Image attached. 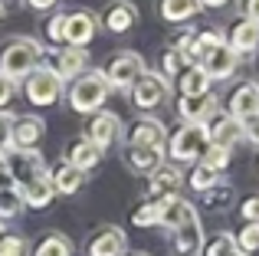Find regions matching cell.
Segmentation results:
<instances>
[{
	"instance_id": "obj_38",
	"label": "cell",
	"mask_w": 259,
	"mask_h": 256,
	"mask_svg": "<svg viewBox=\"0 0 259 256\" xmlns=\"http://www.w3.org/2000/svg\"><path fill=\"white\" fill-rule=\"evenodd\" d=\"M26 253V240L13 237V233H4L0 237V256H23Z\"/></svg>"
},
{
	"instance_id": "obj_27",
	"label": "cell",
	"mask_w": 259,
	"mask_h": 256,
	"mask_svg": "<svg viewBox=\"0 0 259 256\" xmlns=\"http://www.w3.org/2000/svg\"><path fill=\"white\" fill-rule=\"evenodd\" d=\"M177 89H181V96H203V92H210V79L203 76L200 66H187L177 76Z\"/></svg>"
},
{
	"instance_id": "obj_28",
	"label": "cell",
	"mask_w": 259,
	"mask_h": 256,
	"mask_svg": "<svg viewBox=\"0 0 259 256\" xmlns=\"http://www.w3.org/2000/svg\"><path fill=\"white\" fill-rule=\"evenodd\" d=\"M53 181H50V174H43L39 181H33L30 187H23L20 191V197H23V207H46L53 200Z\"/></svg>"
},
{
	"instance_id": "obj_3",
	"label": "cell",
	"mask_w": 259,
	"mask_h": 256,
	"mask_svg": "<svg viewBox=\"0 0 259 256\" xmlns=\"http://www.w3.org/2000/svg\"><path fill=\"white\" fill-rule=\"evenodd\" d=\"M4 164H7V178H10V184L17 187V191L30 187L33 181H39L43 174H50V167H46L43 154H39L36 148H10V151L4 154Z\"/></svg>"
},
{
	"instance_id": "obj_35",
	"label": "cell",
	"mask_w": 259,
	"mask_h": 256,
	"mask_svg": "<svg viewBox=\"0 0 259 256\" xmlns=\"http://www.w3.org/2000/svg\"><path fill=\"white\" fill-rule=\"evenodd\" d=\"M190 187H194L197 194H207L210 187H217V174L210 171V167H203V164H197L194 167V174H190V181H187Z\"/></svg>"
},
{
	"instance_id": "obj_41",
	"label": "cell",
	"mask_w": 259,
	"mask_h": 256,
	"mask_svg": "<svg viewBox=\"0 0 259 256\" xmlns=\"http://www.w3.org/2000/svg\"><path fill=\"white\" fill-rule=\"evenodd\" d=\"M13 92H17V82L7 79V76H0V112H4V105L13 99Z\"/></svg>"
},
{
	"instance_id": "obj_36",
	"label": "cell",
	"mask_w": 259,
	"mask_h": 256,
	"mask_svg": "<svg viewBox=\"0 0 259 256\" xmlns=\"http://www.w3.org/2000/svg\"><path fill=\"white\" fill-rule=\"evenodd\" d=\"M158 214H161V200H148V204H141L138 210H135V227H151L158 224Z\"/></svg>"
},
{
	"instance_id": "obj_43",
	"label": "cell",
	"mask_w": 259,
	"mask_h": 256,
	"mask_svg": "<svg viewBox=\"0 0 259 256\" xmlns=\"http://www.w3.org/2000/svg\"><path fill=\"white\" fill-rule=\"evenodd\" d=\"M243 217H246L249 224H259V197H249L246 204H243Z\"/></svg>"
},
{
	"instance_id": "obj_7",
	"label": "cell",
	"mask_w": 259,
	"mask_h": 256,
	"mask_svg": "<svg viewBox=\"0 0 259 256\" xmlns=\"http://www.w3.org/2000/svg\"><path fill=\"white\" fill-rule=\"evenodd\" d=\"M167 96H171V82H167L161 72H151V69H145L138 76V82L132 86V99L141 112H151V109H158V105H164Z\"/></svg>"
},
{
	"instance_id": "obj_2",
	"label": "cell",
	"mask_w": 259,
	"mask_h": 256,
	"mask_svg": "<svg viewBox=\"0 0 259 256\" xmlns=\"http://www.w3.org/2000/svg\"><path fill=\"white\" fill-rule=\"evenodd\" d=\"M108 82H105V72L102 69H85L79 79H72V89H69V105L82 115H95L102 112V102L108 99Z\"/></svg>"
},
{
	"instance_id": "obj_47",
	"label": "cell",
	"mask_w": 259,
	"mask_h": 256,
	"mask_svg": "<svg viewBox=\"0 0 259 256\" xmlns=\"http://www.w3.org/2000/svg\"><path fill=\"white\" fill-rule=\"evenodd\" d=\"M0 237H4V224H0Z\"/></svg>"
},
{
	"instance_id": "obj_44",
	"label": "cell",
	"mask_w": 259,
	"mask_h": 256,
	"mask_svg": "<svg viewBox=\"0 0 259 256\" xmlns=\"http://www.w3.org/2000/svg\"><path fill=\"white\" fill-rule=\"evenodd\" d=\"M243 20L259 23V0H243Z\"/></svg>"
},
{
	"instance_id": "obj_12",
	"label": "cell",
	"mask_w": 259,
	"mask_h": 256,
	"mask_svg": "<svg viewBox=\"0 0 259 256\" xmlns=\"http://www.w3.org/2000/svg\"><path fill=\"white\" fill-rule=\"evenodd\" d=\"M236 63H240V56H236V53L227 46V39H223L217 50H210L207 56L200 59V69H203V76L213 82V79H230V76H233Z\"/></svg>"
},
{
	"instance_id": "obj_9",
	"label": "cell",
	"mask_w": 259,
	"mask_h": 256,
	"mask_svg": "<svg viewBox=\"0 0 259 256\" xmlns=\"http://www.w3.org/2000/svg\"><path fill=\"white\" fill-rule=\"evenodd\" d=\"M95 26H99L95 13H89V10H69V13H66V33H63V43H66V46H76V50H82V46L92 43Z\"/></svg>"
},
{
	"instance_id": "obj_16",
	"label": "cell",
	"mask_w": 259,
	"mask_h": 256,
	"mask_svg": "<svg viewBox=\"0 0 259 256\" xmlns=\"http://www.w3.org/2000/svg\"><path fill=\"white\" fill-rule=\"evenodd\" d=\"M184 178L174 164H161L158 171L151 174V184H148V200H167V197H177Z\"/></svg>"
},
{
	"instance_id": "obj_49",
	"label": "cell",
	"mask_w": 259,
	"mask_h": 256,
	"mask_svg": "<svg viewBox=\"0 0 259 256\" xmlns=\"http://www.w3.org/2000/svg\"><path fill=\"white\" fill-rule=\"evenodd\" d=\"M135 256H148V253H135Z\"/></svg>"
},
{
	"instance_id": "obj_39",
	"label": "cell",
	"mask_w": 259,
	"mask_h": 256,
	"mask_svg": "<svg viewBox=\"0 0 259 256\" xmlns=\"http://www.w3.org/2000/svg\"><path fill=\"white\" fill-rule=\"evenodd\" d=\"M63 33H66V13H53L50 23H46V39L50 43H63Z\"/></svg>"
},
{
	"instance_id": "obj_20",
	"label": "cell",
	"mask_w": 259,
	"mask_h": 256,
	"mask_svg": "<svg viewBox=\"0 0 259 256\" xmlns=\"http://www.w3.org/2000/svg\"><path fill=\"white\" fill-rule=\"evenodd\" d=\"M99 158H102V151L92 145V141H85V138H76V141H69L66 145V164H72L76 171H92L95 164H99Z\"/></svg>"
},
{
	"instance_id": "obj_34",
	"label": "cell",
	"mask_w": 259,
	"mask_h": 256,
	"mask_svg": "<svg viewBox=\"0 0 259 256\" xmlns=\"http://www.w3.org/2000/svg\"><path fill=\"white\" fill-rule=\"evenodd\" d=\"M203 256H236V243L230 233H217L207 246H203Z\"/></svg>"
},
{
	"instance_id": "obj_45",
	"label": "cell",
	"mask_w": 259,
	"mask_h": 256,
	"mask_svg": "<svg viewBox=\"0 0 259 256\" xmlns=\"http://www.w3.org/2000/svg\"><path fill=\"white\" fill-rule=\"evenodd\" d=\"M26 4H30L33 10H50V7H56L59 0H26Z\"/></svg>"
},
{
	"instance_id": "obj_50",
	"label": "cell",
	"mask_w": 259,
	"mask_h": 256,
	"mask_svg": "<svg viewBox=\"0 0 259 256\" xmlns=\"http://www.w3.org/2000/svg\"><path fill=\"white\" fill-rule=\"evenodd\" d=\"M236 256H240V253H236Z\"/></svg>"
},
{
	"instance_id": "obj_30",
	"label": "cell",
	"mask_w": 259,
	"mask_h": 256,
	"mask_svg": "<svg viewBox=\"0 0 259 256\" xmlns=\"http://www.w3.org/2000/svg\"><path fill=\"white\" fill-rule=\"evenodd\" d=\"M233 243L240 256H259V224H246L240 237H233Z\"/></svg>"
},
{
	"instance_id": "obj_1",
	"label": "cell",
	"mask_w": 259,
	"mask_h": 256,
	"mask_svg": "<svg viewBox=\"0 0 259 256\" xmlns=\"http://www.w3.org/2000/svg\"><path fill=\"white\" fill-rule=\"evenodd\" d=\"M39 56H43L39 39H33V36H10L4 46H0V76L20 82V79H26L39 66Z\"/></svg>"
},
{
	"instance_id": "obj_29",
	"label": "cell",
	"mask_w": 259,
	"mask_h": 256,
	"mask_svg": "<svg viewBox=\"0 0 259 256\" xmlns=\"http://www.w3.org/2000/svg\"><path fill=\"white\" fill-rule=\"evenodd\" d=\"M20 210H23V197H20V191L13 184L0 187V224L10 220V217H17Z\"/></svg>"
},
{
	"instance_id": "obj_14",
	"label": "cell",
	"mask_w": 259,
	"mask_h": 256,
	"mask_svg": "<svg viewBox=\"0 0 259 256\" xmlns=\"http://www.w3.org/2000/svg\"><path fill=\"white\" fill-rule=\"evenodd\" d=\"M135 23H138V7L132 0H112L102 10V26L108 33H128Z\"/></svg>"
},
{
	"instance_id": "obj_40",
	"label": "cell",
	"mask_w": 259,
	"mask_h": 256,
	"mask_svg": "<svg viewBox=\"0 0 259 256\" xmlns=\"http://www.w3.org/2000/svg\"><path fill=\"white\" fill-rule=\"evenodd\" d=\"M227 197H233V191L230 187H210L207 194H203V200H207V207H220V200H227Z\"/></svg>"
},
{
	"instance_id": "obj_23",
	"label": "cell",
	"mask_w": 259,
	"mask_h": 256,
	"mask_svg": "<svg viewBox=\"0 0 259 256\" xmlns=\"http://www.w3.org/2000/svg\"><path fill=\"white\" fill-rule=\"evenodd\" d=\"M227 46L236 53V56H243V53H253L259 46V23H249V20H240V23L230 30L227 36Z\"/></svg>"
},
{
	"instance_id": "obj_32",
	"label": "cell",
	"mask_w": 259,
	"mask_h": 256,
	"mask_svg": "<svg viewBox=\"0 0 259 256\" xmlns=\"http://www.w3.org/2000/svg\"><path fill=\"white\" fill-rule=\"evenodd\" d=\"M200 158H203L200 164H203V167H210L213 174H220L223 167L230 164V151H227V148H217V145H207V151H203Z\"/></svg>"
},
{
	"instance_id": "obj_10",
	"label": "cell",
	"mask_w": 259,
	"mask_h": 256,
	"mask_svg": "<svg viewBox=\"0 0 259 256\" xmlns=\"http://www.w3.org/2000/svg\"><path fill=\"white\" fill-rule=\"evenodd\" d=\"M167 145V128L158 118H138L128 132V148H154V151H164Z\"/></svg>"
},
{
	"instance_id": "obj_37",
	"label": "cell",
	"mask_w": 259,
	"mask_h": 256,
	"mask_svg": "<svg viewBox=\"0 0 259 256\" xmlns=\"http://www.w3.org/2000/svg\"><path fill=\"white\" fill-rule=\"evenodd\" d=\"M13 122H17V115L0 112V154H7L13 148Z\"/></svg>"
},
{
	"instance_id": "obj_25",
	"label": "cell",
	"mask_w": 259,
	"mask_h": 256,
	"mask_svg": "<svg viewBox=\"0 0 259 256\" xmlns=\"http://www.w3.org/2000/svg\"><path fill=\"white\" fill-rule=\"evenodd\" d=\"M50 181H53V191H56V194H69V197H72V194L82 187L85 174H82V171H76L72 164H66V161H63L56 171H50Z\"/></svg>"
},
{
	"instance_id": "obj_11",
	"label": "cell",
	"mask_w": 259,
	"mask_h": 256,
	"mask_svg": "<svg viewBox=\"0 0 259 256\" xmlns=\"http://www.w3.org/2000/svg\"><path fill=\"white\" fill-rule=\"evenodd\" d=\"M121 135V122L115 112H95L92 122L85 125V141H92L99 151H105L108 145H115Z\"/></svg>"
},
{
	"instance_id": "obj_21",
	"label": "cell",
	"mask_w": 259,
	"mask_h": 256,
	"mask_svg": "<svg viewBox=\"0 0 259 256\" xmlns=\"http://www.w3.org/2000/svg\"><path fill=\"white\" fill-rule=\"evenodd\" d=\"M43 132H46L43 118L20 115L17 122H13V148H36L39 138H43Z\"/></svg>"
},
{
	"instance_id": "obj_42",
	"label": "cell",
	"mask_w": 259,
	"mask_h": 256,
	"mask_svg": "<svg viewBox=\"0 0 259 256\" xmlns=\"http://www.w3.org/2000/svg\"><path fill=\"white\" fill-rule=\"evenodd\" d=\"M243 138H249L253 145H259V115H253V118L243 122Z\"/></svg>"
},
{
	"instance_id": "obj_8",
	"label": "cell",
	"mask_w": 259,
	"mask_h": 256,
	"mask_svg": "<svg viewBox=\"0 0 259 256\" xmlns=\"http://www.w3.org/2000/svg\"><path fill=\"white\" fill-rule=\"evenodd\" d=\"M177 112H181L184 125H207L210 118L220 112V99H217L213 92H203V96H181Z\"/></svg>"
},
{
	"instance_id": "obj_17",
	"label": "cell",
	"mask_w": 259,
	"mask_h": 256,
	"mask_svg": "<svg viewBox=\"0 0 259 256\" xmlns=\"http://www.w3.org/2000/svg\"><path fill=\"white\" fill-rule=\"evenodd\" d=\"M125 246H128L125 230H118V227H102L92 237V243H89V256H121Z\"/></svg>"
},
{
	"instance_id": "obj_13",
	"label": "cell",
	"mask_w": 259,
	"mask_h": 256,
	"mask_svg": "<svg viewBox=\"0 0 259 256\" xmlns=\"http://www.w3.org/2000/svg\"><path fill=\"white\" fill-rule=\"evenodd\" d=\"M240 138H243V125L236 122V118H230L227 112H217V115L207 122V141H210V145L227 148V151H230Z\"/></svg>"
},
{
	"instance_id": "obj_6",
	"label": "cell",
	"mask_w": 259,
	"mask_h": 256,
	"mask_svg": "<svg viewBox=\"0 0 259 256\" xmlns=\"http://www.w3.org/2000/svg\"><path fill=\"white\" fill-rule=\"evenodd\" d=\"M105 82L108 89H118V92H132V86L138 82V76L145 72V59L138 53H118V56L108 59L105 69Z\"/></svg>"
},
{
	"instance_id": "obj_26",
	"label": "cell",
	"mask_w": 259,
	"mask_h": 256,
	"mask_svg": "<svg viewBox=\"0 0 259 256\" xmlns=\"http://www.w3.org/2000/svg\"><path fill=\"white\" fill-rule=\"evenodd\" d=\"M128 164L141 174H154L164 164V151H154V148H128Z\"/></svg>"
},
{
	"instance_id": "obj_24",
	"label": "cell",
	"mask_w": 259,
	"mask_h": 256,
	"mask_svg": "<svg viewBox=\"0 0 259 256\" xmlns=\"http://www.w3.org/2000/svg\"><path fill=\"white\" fill-rule=\"evenodd\" d=\"M158 10H161V20H167V23H184V20L197 17L203 7L200 0H161Z\"/></svg>"
},
{
	"instance_id": "obj_18",
	"label": "cell",
	"mask_w": 259,
	"mask_h": 256,
	"mask_svg": "<svg viewBox=\"0 0 259 256\" xmlns=\"http://www.w3.org/2000/svg\"><path fill=\"white\" fill-rule=\"evenodd\" d=\"M174 250L177 256H197L203 250V227L200 217H190L187 224H181L174 230Z\"/></svg>"
},
{
	"instance_id": "obj_22",
	"label": "cell",
	"mask_w": 259,
	"mask_h": 256,
	"mask_svg": "<svg viewBox=\"0 0 259 256\" xmlns=\"http://www.w3.org/2000/svg\"><path fill=\"white\" fill-rule=\"evenodd\" d=\"M53 69H56V76L63 79H72V76H82V72L89 69V53L85 50H76V46H66L63 53H59V59H56V66H53Z\"/></svg>"
},
{
	"instance_id": "obj_46",
	"label": "cell",
	"mask_w": 259,
	"mask_h": 256,
	"mask_svg": "<svg viewBox=\"0 0 259 256\" xmlns=\"http://www.w3.org/2000/svg\"><path fill=\"white\" fill-rule=\"evenodd\" d=\"M230 4V0H200V7H213V10H217V7H227Z\"/></svg>"
},
{
	"instance_id": "obj_33",
	"label": "cell",
	"mask_w": 259,
	"mask_h": 256,
	"mask_svg": "<svg viewBox=\"0 0 259 256\" xmlns=\"http://www.w3.org/2000/svg\"><path fill=\"white\" fill-rule=\"evenodd\" d=\"M187 69V59H184V53H177L174 46H167L164 50V59H161V76H181V72Z\"/></svg>"
},
{
	"instance_id": "obj_48",
	"label": "cell",
	"mask_w": 259,
	"mask_h": 256,
	"mask_svg": "<svg viewBox=\"0 0 259 256\" xmlns=\"http://www.w3.org/2000/svg\"><path fill=\"white\" fill-rule=\"evenodd\" d=\"M0 17H4V4H0Z\"/></svg>"
},
{
	"instance_id": "obj_4",
	"label": "cell",
	"mask_w": 259,
	"mask_h": 256,
	"mask_svg": "<svg viewBox=\"0 0 259 256\" xmlns=\"http://www.w3.org/2000/svg\"><path fill=\"white\" fill-rule=\"evenodd\" d=\"M63 89H66V82L56 76V69H53V66H43V63H39L36 69H33L30 76L23 79L26 99H30L33 105H39V109H46V105H56L59 99H63Z\"/></svg>"
},
{
	"instance_id": "obj_5",
	"label": "cell",
	"mask_w": 259,
	"mask_h": 256,
	"mask_svg": "<svg viewBox=\"0 0 259 256\" xmlns=\"http://www.w3.org/2000/svg\"><path fill=\"white\" fill-rule=\"evenodd\" d=\"M207 125H181L177 132L167 138V158L177 164H187V161H197L203 151H207Z\"/></svg>"
},
{
	"instance_id": "obj_31",
	"label": "cell",
	"mask_w": 259,
	"mask_h": 256,
	"mask_svg": "<svg viewBox=\"0 0 259 256\" xmlns=\"http://www.w3.org/2000/svg\"><path fill=\"white\" fill-rule=\"evenodd\" d=\"M36 256H72L69 237H63V233H50V237L36 246Z\"/></svg>"
},
{
	"instance_id": "obj_19",
	"label": "cell",
	"mask_w": 259,
	"mask_h": 256,
	"mask_svg": "<svg viewBox=\"0 0 259 256\" xmlns=\"http://www.w3.org/2000/svg\"><path fill=\"white\" fill-rule=\"evenodd\" d=\"M190 217H197V210H194V204H190V200L181 197V194H177V197L161 200V214H158V224H161V227H167V230H177V227L187 224Z\"/></svg>"
},
{
	"instance_id": "obj_15",
	"label": "cell",
	"mask_w": 259,
	"mask_h": 256,
	"mask_svg": "<svg viewBox=\"0 0 259 256\" xmlns=\"http://www.w3.org/2000/svg\"><path fill=\"white\" fill-rule=\"evenodd\" d=\"M230 118H236V122H246V118L259 115V82H243L240 89L230 96Z\"/></svg>"
}]
</instances>
